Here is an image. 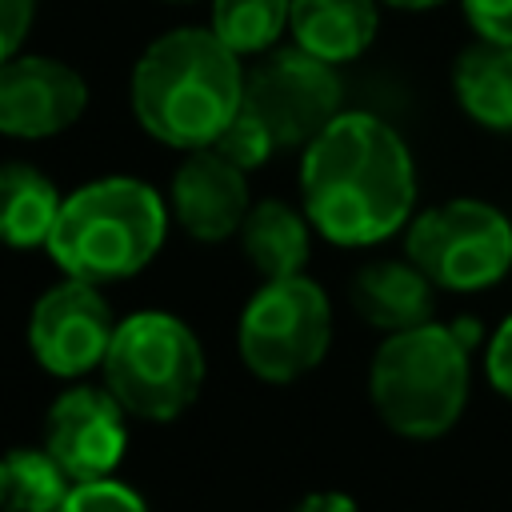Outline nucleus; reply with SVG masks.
Here are the masks:
<instances>
[{
    "mask_svg": "<svg viewBox=\"0 0 512 512\" xmlns=\"http://www.w3.org/2000/svg\"><path fill=\"white\" fill-rule=\"evenodd\" d=\"M32 16H36V0H0V64L20 56Z\"/></svg>",
    "mask_w": 512,
    "mask_h": 512,
    "instance_id": "23",
    "label": "nucleus"
},
{
    "mask_svg": "<svg viewBox=\"0 0 512 512\" xmlns=\"http://www.w3.org/2000/svg\"><path fill=\"white\" fill-rule=\"evenodd\" d=\"M292 512H360V508H356V500L344 496V492H312V496H304Z\"/></svg>",
    "mask_w": 512,
    "mask_h": 512,
    "instance_id": "25",
    "label": "nucleus"
},
{
    "mask_svg": "<svg viewBox=\"0 0 512 512\" xmlns=\"http://www.w3.org/2000/svg\"><path fill=\"white\" fill-rule=\"evenodd\" d=\"M104 388L128 416L164 424L176 420L204 384V348L172 312H132L116 324L104 356Z\"/></svg>",
    "mask_w": 512,
    "mask_h": 512,
    "instance_id": "5",
    "label": "nucleus"
},
{
    "mask_svg": "<svg viewBox=\"0 0 512 512\" xmlns=\"http://www.w3.org/2000/svg\"><path fill=\"white\" fill-rule=\"evenodd\" d=\"M220 156H228L236 168H244V172H252V168H260V164H268V156L272 152H280L276 148V140H272V132L264 128V120L256 116V112H248L244 104H240V112L228 120V128L216 136V144H212Z\"/></svg>",
    "mask_w": 512,
    "mask_h": 512,
    "instance_id": "20",
    "label": "nucleus"
},
{
    "mask_svg": "<svg viewBox=\"0 0 512 512\" xmlns=\"http://www.w3.org/2000/svg\"><path fill=\"white\" fill-rule=\"evenodd\" d=\"M484 372H488V384L512 400V316L496 328V336L488 340V352H484Z\"/></svg>",
    "mask_w": 512,
    "mask_h": 512,
    "instance_id": "24",
    "label": "nucleus"
},
{
    "mask_svg": "<svg viewBox=\"0 0 512 512\" xmlns=\"http://www.w3.org/2000/svg\"><path fill=\"white\" fill-rule=\"evenodd\" d=\"M452 88L460 108L496 132L512 128V44L476 40L452 64Z\"/></svg>",
    "mask_w": 512,
    "mask_h": 512,
    "instance_id": "16",
    "label": "nucleus"
},
{
    "mask_svg": "<svg viewBox=\"0 0 512 512\" xmlns=\"http://www.w3.org/2000/svg\"><path fill=\"white\" fill-rule=\"evenodd\" d=\"M236 344L252 376L268 384L300 380L332 344V304L324 288L304 272L264 280V288L240 312Z\"/></svg>",
    "mask_w": 512,
    "mask_h": 512,
    "instance_id": "6",
    "label": "nucleus"
},
{
    "mask_svg": "<svg viewBox=\"0 0 512 512\" xmlns=\"http://www.w3.org/2000/svg\"><path fill=\"white\" fill-rule=\"evenodd\" d=\"M88 84L76 68L52 56H12L0 64V132L44 140L80 120Z\"/></svg>",
    "mask_w": 512,
    "mask_h": 512,
    "instance_id": "11",
    "label": "nucleus"
},
{
    "mask_svg": "<svg viewBox=\"0 0 512 512\" xmlns=\"http://www.w3.org/2000/svg\"><path fill=\"white\" fill-rule=\"evenodd\" d=\"M56 184L32 164H0V244L36 248L48 244L60 216Z\"/></svg>",
    "mask_w": 512,
    "mask_h": 512,
    "instance_id": "17",
    "label": "nucleus"
},
{
    "mask_svg": "<svg viewBox=\"0 0 512 512\" xmlns=\"http://www.w3.org/2000/svg\"><path fill=\"white\" fill-rule=\"evenodd\" d=\"M308 224L312 220L300 216L296 208H288L284 200H260L248 208V216L240 224V248L264 280L300 276L308 264V252H312Z\"/></svg>",
    "mask_w": 512,
    "mask_h": 512,
    "instance_id": "15",
    "label": "nucleus"
},
{
    "mask_svg": "<svg viewBox=\"0 0 512 512\" xmlns=\"http://www.w3.org/2000/svg\"><path fill=\"white\" fill-rule=\"evenodd\" d=\"M392 8H432V4H444V0H384Z\"/></svg>",
    "mask_w": 512,
    "mask_h": 512,
    "instance_id": "26",
    "label": "nucleus"
},
{
    "mask_svg": "<svg viewBox=\"0 0 512 512\" xmlns=\"http://www.w3.org/2000/svg\"><path fill=\"white\" fill-rule=\"evenodd\" d=\"M404 252L436 288L480 292L512 268V220L484 200H444L408 224Z\"/></svg>",
    "mask_w": 512,
    "mask_h": 512,
    "instance_id": "7",
    "label": "nucleus"
},
{
    "mask_svg": "<svg viewBox=\"0 0 512 512\" xmlns=\"http://www.w3.org/2000/svg\"><path fill=\"white\" fill-rule=\"evenodd\" d=\"M304 216L344 248L380 244L408 224L416 200V168L408 144L372 112H340L300 164Z\"/></svg>",
    "mask_w": 512,
    "mask_h": 512,
    "instance_id": "1",
    "label": "nucleus"
},
{
    "mask_svg": "<svg viewBox=\"0 0 512 512\" xmlns=\"http://www.w3.org/2000/svg\"><path fill=\"white\" fill-rule=\"evenodd\" d=\"M336 64L308 48H268L256 68L244 72V108L264 120L276 148H308L340 116Z\"/></svg>",
    "mask_w": 512,
    "mask_h": 512,
    "instance_id": "8",
    "label": "nucleus"
},
{
    "mask_svg": "<svg viewBox=\"0 0 512 512\" xmlns=\"http://www.w3.org/2000/svg\"><path fill=\"white\" fill-rule=\"evenodd\" d=\"M56 512H148L144 500L120 480H80Z\"/></svg>",
    "mask_w": 512,
    "mask_h": 512,
    "instance_id": "21",
    "label": "nucleus"
},
{
    "mask_svg": "<svg viewBox=\"0 0 512 512\" xmlns=\"http://www.w3.org/2000/svg\"><path fill=\"white\" fill-rule=\"evenodd\" d=\"M244 104L240 56L212 28H176L144 48L132 68V112L172 148H212Z\"/></svg>",
    "mask_w": 512,
    "mask_h": 512,
    "instance_id": "2",
    "label": "nucleus"
},
{
    "mask_svg": "<svg viewBox=\"0 0 512 512\" xmlns=\"http://www.w3.org/2000/svg\"><path fill=\"white\" fill-rule=\"evenodd\" d=\"M124 404L108 388L76 384L64 388L44 416V448L60 460V468L80 480H108L128 448Z\"/></svg>",
    "mask_w": 512,
    "mask_h": 512,
    "instance_id": "10",
    "label": "nucleus"
},
{
    "mask_svg": "<svg viewBox=\"0 0 512 512\" xmlns=\"http://www.w3.org/2000/svg\"><path fill=\"white\" fill-rule=\"evenodd\" d=\"M248 180L216 148H192L188 160L172 176V212L192 240L216 244L240 232L248 216Z\"/></svg>",
    "mask_w": 512,
    "mask_h": 512,
    "instance_id": "12",
    "label": "nucleus"
},
{
    "mask_svg": "<svg viewBox=\"0 0 512 512\" xmlns=\"http://www.w3.org/2000/svg\"><path fill=\"white\" fill-rule=\"evenodd\" d=\"M376 0H292L288 28L300 48L328 64L356 60L376 36Z\"/></svg>",
    "mask_w": 512,
    "mask_h": 512,
    "instance_id": "14",
    "label": "nucleus"
},
{
    "mask_svg": "<svg viewBox=\"0 0 512 512\" xmlns=\"http://www.w3.org/2000/svg\"><path fill=\"white\" fill-rule=\"evenodd\" d=\"M464 12L480 40L512 44V0H464Z\"/></svg>",
    "mask_w": 512,
    "mask_h": 512,
    "instance_id": "22",
    "label": "nucleus"
},
{
    "mask_svg": "<svg viewBox=\"0 0 512 512\" xmlns=\"http://www.w3.org/2000/svg\"><path fill=\"white\" fill-rule=\"evenodd\" d=\"M168 232L160 192L132 176H104L76 188L56 216L48 256L72 280L112 284L152 264Z\"/></svg>",
    "mask_w": 512,
    "mask_h": 512,
    "instance_id": "3",
    "label": "nucleus"
},
{
    "mask_svg": "<svg viewBox=\"0 0 512 512\" xmlns=\"http://www.w3.org/2000/svg\"><path fill=\"white\" fill-rule=\"evenodd\" d=\"M116 336V320L108 300L100 296V284L88 280H64L48 288L28 316V348L32 356L64 380H76L104 364Z\"/></svg>",
    "mask_w": 512,
    "mask_h": 512,
    "instance_id": "9",
    "label": "nucleus"
},
{
    "mask_svg": "<svg viewBox=\"0 0 512 512\" xmlns=\"http://www.w3.org/2000/svg\"><path fill=\"white\" fill-rule=\"evenodd\" d=\"M72 476L48 448H12L0 456V512H56Z\"/></svg>",
    "mask_w": 512,
    "mask_h": 512,
    "instance_id": "18",
    "label": "nucleus"
},
{
    "mask_svg": "<svg viewBox=\"0 0 512 512\" xmlns=\"http://www.w3.org/2000/svg\"><path fill=\"white\" fill-rule=\"evenodd\" d=\"M292 0H212V32L236 56H264L288 28Z\"/></svg>",
    "mask_w": 512,
    "mask_h": 512,
    "instance_id": "19",
    "label": "nucleus"
},
{
    "mask_svg": "<svg viewBox=\"0 0 512 512\" xmlns=\"http://www.w3.org/2000/svg\"><path fill=\"white\" fill-rule=\"evenodd\" d=\"M476 324H420L392 332L368 368L376 416L412 440L444 436L468 404V348Z\"/></svg>",
    "mask_w": 512,
    "mask_h": 512,
    "instance_id": "4",
    "label": "nucleus"
},
{
    "mask_svg": "<svg viewBox=\"0 0 512 512\" xmlns=\"http://www.w3.org/2000/svg\"><path fill=\"white\" fill-rule=\"evenodd\" d=\"M352 308L364 324L380 332L420 328L436 312V284L412 260H372L348 284Z\"/></svg>",
    "mask_w": 512,
    "mask_h": 512,
    "instance_id": "13",
    "label": "nucleus"
}]
</instances>
